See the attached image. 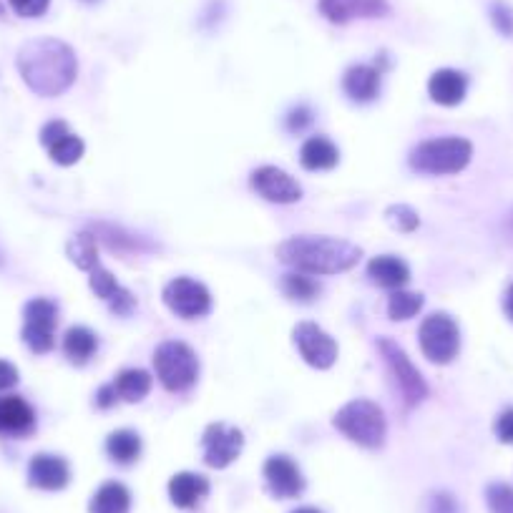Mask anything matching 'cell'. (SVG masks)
I'll return each instance as SVG.
<instances>
[{"label": "cell", "instance_id": "obj_1", "mask_svg": "<svg viewBox=\"0 0 513 513\" xmlns=\"http://www.w3.org/2000/svg\"><path fill=\"white\" fill-rule=\"evenodd\" d=\"M18 71L38 96H61L76 81V53L56 38H36L18 51Z\"/></svg>", "mask_w": 513, "mask_h": 513}, {"label": "cell", "instance_id": "obj_2", "mask_svg": "<svg viewBox=\"0 0 513 513\" xmlns=\"http://www.w3.org/2000/svg\"><path fill=\"white\" fill-rule=\"evenodd\" d=\"M277 257L305 275H337L353 270L363 249L337 237H292L277 247Z\"/></svg>", "mask_w": 513, "mask_h": 513}, {"label": "cell", "instance_id": "obj_3", "mask_svg": "<svg viewBox=\"0 0 513 513\" xmlns=\"http://www.w3.org/2000/svg\"><path fill=\"white\" fill-rule=\"evenodd\" d=\"M471 156V141L461 136H443V139H431L415 146L410 154V166L420 174L443 177V174H458L466 169L471 164Z\"/></svg>", "mask_w": 513, "mask_h": 513}, {"label": "cell", "instance_id": "obj_4", "mask_svg": "<svg viewBox=\"0 0 513 513\" xmlns=\"http://www.w3.org/2000/svg\"><path fill=\"white\" fill-rule=\"evenodd\" d=\"M335 428L363 448H380L385 441V413L373 400H350L335 413Z\"/></svg>", "mask_w": 513, "mask_h": 513}, {"label": "cell", "instance_id": "obj_5", "mask_svg": "<svg viewBox=\"0 0 513 513\" xmlns=\"http://www.w3.org/2000/svg\"><path fill=\"white\" fill-rule=\"evenodd\" d=\"M156 378L169 393H184L197 383L199 360L189 345L179 340L161 342L154 353Z\"/></svg>", "mask_w": 513, "mask_h": 513}, {"label": "cell", "instance_id": "obj_6", "mask_svg": "<svg viewBox=\"0 0 513 513\" xmlns=\"http://www.w3.org/2000/svg\"><path fill=\"white\" fill-rule=\"evenodd\" d=\"M378 350L383 355L385 365H388L390 378L395 380V388L400 390V398H403L405 408H413V405L423 403L428 398V385H425L420 370L410 363L405 350L400 348L398 342L388 340V337H380Z\"/></svg>", "mask_w": 513, "mask_h": 513}, {"label": "cell", "instance_id": "obj_7", "mask_svg": "<svg viewBox=\"0 0 513 513\" xmlns=\"http://www.w3.org/2000/svg\"><path fill=\"white\" fill-rule=\"evenodd\" d=\"M420 350L431 363L448 365L456 360L458 350H461V330H458L456 320L446 312H436V315L425 317L420 325Z\"/></svg>", "mask_w": 513, "mask_h": 513}, {"label": "cell", "instance_id": "obj_8", "mask_svg": "<svg viewBox=\"0 0 513 513\" xmlns=\"http://www.w3.org/2000/svg\"><path fill=\"white\" fill-rule=\"evenodd\" d=\"M23 342L36 355L51 353L56 345V325H58V307L56 302L46 300V297H36L23 310Z\"/></svg>", "mask_w": 513, "mask_h": 513}, {"label": "cell", "instance_id": "obj_9", "mask_svg": "<svg viewBox=\"0 0 513 513\" xmlns=\"http://www.w3.org/2000/svg\"><path fill=\"white\" fill-rule=\"evenodd\" d=\"M164 305L169 307L174 315L184 317V320H197V317L209 315L212 310V295L202 282L192 280V277H177L164 287Z\"/></svg>", "mask_w": 513, "mask_h": 513}, {"label": "cell", "instance_id": "obj_10", "mask_svg": "<svg viewBox=\"0 0 513 513\" xmlns=\"http://www.w3.org/2000/svg\"><path fill=\"white\" fill-rule=\"evenodd\" d=\"M204 461L212 468H227L239 458L244 448V433L239 428H232L227 423L207 425L202 436Z\"/></svg>", "mask_w": 513, "mask_h": 513}, {"label": "cell", "instance_id": "obj_11", "mask_svg": "<svg viewBox=\"0 0 513 513\" xmlns=\"http://www.w3.org/2000/svg\"><path fill=\"white\" fill-rule=\"evenodd\" d=\"M292 337H295L297 350H300L302 360L307 365L317 370H327L335 365L337 342L322 327H317L315 322H300L295 332H292Z\"/></svg>", "mask_w": 513, "mask_h": 513}, {"label": "cell", "instance_id": "obj_12", "mask_svg": "<svg viewBox=\"0 0 513 513\" xmlns=\"http://www.w3.org/2000/svg\"><path fill=\"white\" fill-rule=\"evenodd\" d=\"M252 189L267 202L275 204H295L302 199V187L297 179H292L287 171L277 166H260L252 171Z\"/></svg>", "mask_w": 513, "mask_h": 513}, {"label": "cell", "instance_id": "obj_13", "mask_svg": "<svg viewBox=\"0 0 513 513\" xmlns=\"http://www.w3.org/2000/svg\"><path fill=\"white\" fill-rule=\"evenodd\" d=\"M41 141L48 149L51 159L61 166H71L81 161L83 156V141L76 134H71L66 121H51L41 129Z\"/></svg>", "mask_w": 513, "mask_h": 513}, {"label": "cell", "instance_id": "obj_14", "mask_svg": "<svg viewBox=\"0 0 513 513\" xmlns=\"http://www.w3.org/2000/svg\"><path fill=\"white\" fill-rule=\"evenodd\" d=\"M265 481L272 496L295 498L305 491V478L297 463L287 456H272L265 463Z\"/></svg>", "mask_w": 513, "mask_h": 513}, {"label": "cell", "instance_id": "obj_15", "mask_svg": "<svg viewBox=\"0 0 513 513\" xmlns=\"http://www.w3.org/2000/svg\"><path fill=\"white\" fill-rule=\"evenodd\" d=\"M28 481L31 486L41 488V491H61L71 481V468L61 456H51V453H38L33 456L31 466H28Z\"/></svg>", "mask_w": 513, "mask_h": 513}, {"label": "cell", "instance_id": "obj_16", "mask_svg": "<svg viewBox=\"0 0 513 513\" xmlns=\"http://www.w3.org/2000/svg\"><path fill=\"white\" fill-rule=\"evenodd\" d=\"M36 431V413L31 405L18 395L0 398V436L23 438Z\"/></svg>", "mask_w": 513, "mask_h": 513}, {"label": "cell", "instance_id": "obj_17", "mask_svg": "<svg viewBox=\"0 0 513 513\" xmlns=\"http://www.w3.org/2000/svg\"><path fill=\"white\" fill-rule=\"evenodd\" d=\"M89 285H91V290H94L96 297H101L104 302H109V307L114 315L126 317L136 310V297L131 295L129 290H124V287L116 282V277L111 275L109 270H104L101 265L91 270Z\"/></svg>", "mask_w": 513, "mask_h": 513}, {"label": "cell", "instance_id": "obj_18", "mask_svg": "<svg viewBox=\"0 0 513 513\" xmlns=\"http://www.w3.org/2000/svg\"><path fill=\"white\" fill-rule=\"evenodd\" d=\"M320 11L327 21L348 23L353 18H383L388 13L385 0H320Z\"/></svg>", "mask_w": 513, "mask_h": 513}, {"label": "cell", "instance_id": "obj_19", "mask_svg": "<svg viewBox=\"0 0 513 513\" xmlns=\"http://www.w3.org/2000/svg\"><path fill=\"white\" fill-rule=\"evenodd\" d=\"M466 91L468 78L461 71H453V68H441L428 81V94L441 106H458L466 99Z\"/></svg>", "mask_w": 513, "mask_h": 513}, {"label": "cell", "instance_id": "obj_20", "mask_svg": "<svg viewBox=\"0 0 513 513\" xmlns=\"http://www.w3.org/2000/svg\"><path fill=\"white\" fill-rule=\"evenodd\" d=\"M342 89L358 104H368V101L378 99L380 94V71L373 66H360L348 68L345 78H342Z\"/></svg>", "mask_w": 513, "mask_h": 513}, {"label": "cell", "instance_id": "obj_21", "mask_svg": "<svg viewBox=\"0 0 513 513\" xmlns=\"http://www.w3.org/2000/svg\"><path fill=\"white\" fill-rule=\"evenodd\" d=\"M368 277L375 282V285L388 287V290H400L403 285H408L410 270L400 257H393V254H380V257L370 260Z\"/></svg>", "mask_w": 513, "mask_h": 513}, {"label": "cell", "instance_id": "obj_22", "mask_svg": "<svg viewBox=\"0 0 513 513\" xmlns=\"http://www.w3.org/2000/svg\"><path fill=\"white\" fill-rule=\"evenodd\" d=\"M207 493L209 481L199 473H177L169 481V496L179 508H194Z\"/></svg>", "mask_w": 513, "mask_h": 513}, {"label": "cell", "instance_id": "obj_23", "mask_svg": "<svg viewBox=\"0 0 513 513\" xmlns=\"http://www.w3.org/2000/svg\"><path fill=\"white\" fill-rule=\"evenodd\" d=\"M337 161H340V151L325 136H312L302 144L300 151V164L305 166L307 171H327L335 169Z\"/></svg>", "mask_w": 513, "mask_h": 513}, {"label": "cell", "instance_id": "obj_24", "mask_svg": "<svg viewBox=\"0 0 513 513\" xmlns=\"http://www.w3.org/2000/svg\"><path fill=\"white\" fill-rule=\"evenodd\" d=\"M99 350V340L89 327H71L63 337V353L73 365H86Z\"/></svg>", "mask_w": 513, "mask_h": 513}, {"label": "cell", "instance_id": "obj_25", "mask_svg": "<svg viewBox=\"0 0 513 513\" xmlns=\"http://www.w3.org/2000/svg\"><path fill=\"white\" fill-rule=\"evenodd\" d=\"M131 493L124 483L109 481L94 493L89 513H129Z\"/></svg>", "mask_w": 513, "mask_h": 513}, {"label": "cell", "instance_id": "obj_26", "mask_svg": "<svg viewBox=\"0 0 513 513\" xmlns=\"http://www.w3.org/2000/svg\"><path fill=\"white\" fill-rule=\"evenodd\" d=\"M114 388L119 393V400L126 403H139L146 395L151 393V375L146 370H124V373L116 375Z\"/></svg>", "mask_w": 513, "mask_h": 513}, {"label": "cell", "instance_id": "obj_27", "mask_svg": "<svg viewBox=\"0 0 513 513\" xmlns=\"http://www.w3.org/2000/svg\"><path fill=\"white\" fill-rule=\"evenodd\" d=\"M106 451H109L111 461L121 463V466H129L136 458L141 456V438L134 431H114L106 438Z\"/></svg>", "mask_w": 513, "mask_h": 513}, {"label": "cell", "instance_id": "obj_28", "mask_svg": "<svg viewBox=\"0 0 513 513\" xmlns=\"http://www.w3.org/2000/svg\"><path fill=\"white\" fill-rule=\"evenodd\" d=\"M68 260L83 272H91L94 267H99V249H96V234L81 232L78 237H73L66 247Z\"/></svg>", "mask_w": 513, "mask_h": 513}, {"label": "cell", "instance_id": "obj_29", "mask_svg": "<svg viewBox=\"0 0 513 513\" xmlns=\"http://www.w3.org/2000/svg\"><path fill=\"white\" fill-rule=\"evenodd\" d=\"M282 290H285V295L292 297V300L312 302L320 295V282L307 277L305 272H290V275L282 277Z\"/></svg>", "mask_w": 513, "mask_h": 513}, {"label": "cell", "instance_id": "obj_30", "mask_svg": "<svg viewBox=\"0 0 513 513\" xmlns=\"http://www.w3.org/2000/svg\"><path fill=\"white\" fill-rule=\"evenodd\" d=\"M423 310V295L418 292H405V290H395L388 300V315L390 320H410L418 312Z\"/></svg>", "mask_w": 513, "mask_h": 513}, {"label": "cell", "instance_id": "obj_31", "mask_svg": "<svg viewBox=\"0 0 513 513\" xmlns=\"http://www.w3.org/2000/svg\"><path fill=\"white\" fill-rule=\"evenodd\" d=\"M96 239H104V242L109 244V249H114V252H131V249L144 247L136 237L121 232V229L109 227V224H99V227H96Z\"/></svg>", "mask_w": 513, "mask_h": 513}, {"label": "cell", "instance_id": "obj_32", "mask_svg": "<svg viewBox=\"0 0 513 513\" xmlns=\"http://www.w3.org/2000/svg\"><path fill=\"white\" fill-rule=\"evenodd\" d=\"M385 219H388L390 227L398 229V232H413V229H418L420 224L418 212L410 209L408 204H393V207H388Z\"/></svg>", "mask_w": 513, "mask_h": 513}, {"label": "cell", "instance_id": "obj_33", "mask_svg": "<svg viewBox=\"0 0 513 513\" xmlns=\"http://www.w3.org/2000/svg\"><path fill=\"white\" fill-rule=\"evenodd\" d=\"M486 501L491 513H513V488L506 483H493L486 491Z\"/></svg>", "mask_w": 513, "mask_h": 513}, {"label": "cell", "instance_id": "obj_34", "mask_svg": "<svg viewBox=\"0 0 513 513\" xmlns=\"http://www.w3.org/2000/svg\"><path fill=\"white\" fill-rule=\"evenodd\" d=\"M13 11L23 18H38L48 11L51 0H8Z\"/></svg>", "mask_w": 513, "mask_h": 513}, {"label": "cell", "instance_id": "obj_35", "mask_svg": "<svg viewBox=\"0 0 513 513\" xmlns=\"http://www.w3.org/2000/svg\"><path fill=\"white\" fill-rule=\"evenodd\" d=\"M493 23H496L498 31L503 33V36H513V11L506 6V3H496L493 6Z\"/></svg>", "mask_w": 513, "mask_h": 513}, {"label": "cell", "instance_id": "obj_36", "mask_svg": "<svg viewBox=\"0 0 513 513\" xmlns=\"http://www.w3.org/2000/svg\"><path fill=\"white\" fill-rule=\"evenodd\" d=\"M496 436L501 443L513 446V408L503 410L496 420Z\"/></svg>", "mask_w": 513, "mask_h": 513}, {"label": "cell", "instance_id": "obj_37", "mask_svg": "<svg viewBox=\"0 0 513 513\" xmlns=\"http://www.w3.org/2000/svg\"><path fill=\"white\" fill-rule=\"evenodd\" d=\"M310 124H312V111L307 109V106H300V109H295L290 116H287V129L290 131H305Z\"/></svg>", "mask_w": 513, "mask_h": 513}, {"label": "cell", "instance_id": "obj_38", "mask_svg": "<svg viewBox=\"0 0 513 513\" xmlns=\"http://www.w3.org/2000/svg\"><path fill=\"white\" fill-rule=\"evenodd\" d=\"M431 513H458L456 498L451 493H438V496H433Z\"/></svg>", "mask_w": 513, "mask_h": 513}, {"label": "cell", "instance_id": "obj_39", "mask_svg": "<svg viewBox=\"0 0 513 513\" xmlns=\"http://www.w3.org/2000/svg\"><path fill=\"white\" fill-rule=\"evenodd\" d=\"M18 383V370L16 365L0 360V390H8Z\"/></svg>", "mask_w": 513, "mask_h": 513}, {"label": "cell", "instance_id": "obj_40", "mask_svg": "<svg viewBox=\"0 0 513 513\" xmlns=\"http://www.w3.org/2000/svg\"><path fill=\"white\" fill-rule=\"evenodd\" d=\"M116 400H119V393H116L114 383H111V385H104V388L99 390V395H96V405H99L101 410L114 408Z\"/></svg>", "mask_w": 513, "mask_h": 513}, {"label": "cell", "instance_id": "obj_41", "mask_svg": "<svg viewBox=\"0 0 513 513\" xmlns=\"http://www.w3.org/2000/svg\"><path fill=\"white\" fill-rule=\"evenodd\" d=\"M503 310H506L508 320L513 322V285L508 287V292H506V302H503Z\"/></svg>", "mask_w": 513, "mask_h": 513}, {"label": "cell", "instance_id": "obj_42", "mask_svg": "<svg viewBox=\"0 0 513 513\" xmlns=\"http://www.w3.org/2000/svg\"><path fill=\"white\" fill-rule=\"evenodd\" d=\"M292 513H322V511H317V508L305 506V508H297V511H292Z\"/></svg>", "mask_w": 513, "mask_h": 513}, {"label": "cell", "instance_id": "obj_43", "mask_svg": "<svg viewBox=\"0 0 513 513\" xmlns=\"http://www.w3.org/2000/svg\"><path fill=\"white\" fill-rule=\"evenodd\" d=\"M86 3H96V0H86Z\"/></svg>", "mask_w": 513, "mask_h": 513}]
</instances>
